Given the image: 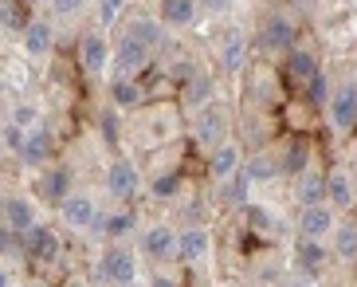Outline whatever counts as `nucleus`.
Here are the masks:
<instances>
[{
    "instance_id": "c9c22d12",
    "label": "nucleus",
    "mask_w": 357,
    "mask_h": 287,
    "mask_svg": "<svg viewBox=\"0 0 357 287\" xmlns=\"http://www.w3.org/2000/svg\"><path fill=\"white\" fill-rule=\"evenodd\" d=\"M8 122H16L20 130L40 126V107H32V103H16V107H12V115H8Z\"/></svg>"
},
{
    "instance_id": "c756f323",
    "label": "nucleus",
    "mask_w": 357,
    "mask_h": 287,
    "mask_svg": "<svg viewBox=\"0 0 357 287\" xmlns=\"http://www.w3.org/2000/svg\"><path fill=\"white\" fill-rule=\"evenodd\" d=\"M243 177L252 181V185H267V181L279 177V158H267V154H252V158H243Z\"/></svg>"
},
{
    "instance_id": "3c124183",
    "label": "nucleus",
    "mask_w": 357,
    "mask_h": 287,
    "mask_svg": "<svg viewBox=\"0 0 357 287\" xmlns=\"http://www.w3.org/2000/svg\"><path fill=\"white\" fill-rule=\"evenodd\" d=\"M354 189H357V181H354Z\"/></svg>"
},
{
    "instance_id": "b1692460",
    "label": "nucleus",
    "mask_w": 357,
    "mask_h": 287,
    "mask_svg": "<svg viewBox=\"0 0 357 287\" xmlns=\"http://www.w3.org/2000/svg\"><path fill=\"white\" fill-rule=\"evenodd\" d=\"M52 149H55L52 130H47V126H32V130H28V138H24L20 158L28 161V165H36V170H43V165H47V158H52Z\"/></svg>"
},
{
    "instance_id": "4c0bfd02",
    "label": "nucleus",
    "mask_w": 357,
    "mask_h": 287,
    "mask_svg": "<svg viewBox=\"0 0 357 287\" xmlns=\"http://www.w3.org/2000/svg\"><path fill=\"white\" fill-rule=\"evenodd\" d=\"M243 213H248V224H252L255 233H267V228L275 224V216L267 213L263 205H243Z\"/></svg>"
},
{
    "instance_id": "473e14b6",
    "label": "nucleus",
    "mask_w": 357,
    "mask_h": 287,
    "mask_svg": "<svg viewBox=\"0 0 357 287\" xmlns=\"http://www.w3.org/2000/svg\"><path fill=\"white\" fill-rule=\"evenodd\" d=\"M224 197H228L236 209H243V205H252V181L243 177V170L240 173H231L228 181H224Z\"/></svg>"
},
{
    "instance_id": "6ab92c4d",
    "label": "nucleus",
    "mask_w": 357,
    "mask_h": 287,
    "mask_svg": "<svg viewBox=\"0 0 357 287\" xmlns=\"http://www.w3.org/2000/svg\"><path fill=\"white\" fill-rule=\"evenodd\" d=\"M216 59H220V71L236 75L243 67V59H248V36L240 28H228L220 36V43H216Z\"/></svg>"
},
{
    "instance_id": "aec40b11",
    "label": "nucleus",
    "mask_w": 357,
    "mask_h": 287,
    "mask_svg": "<svg viewBox=\"0 0 357 287\" xmlns=\"http://www.w3.org/2000/svg\"><path fill=\"white\" fill-rule=\"evenodd\" d=\"M122 36H130V40L146 43V47H153V52H158L161 40H165V24H161V16H149V12H134V16L126 20V32H122Z\"/></svg>"
},
{
    "instance_id": "412c9836",
    "label": "nucleus",
    "mask_w": 357,
    "mask_h": 287,
    "mask_svg": "<svg viewBox=\"0 0 357 287\" xmlns=\"http://www.w3.org/2000/svg\"><path fill=\"white\" fill-rule=\"evenodd\" d=\"M0 221L8 224L12 233H28V228H36L40 224V213H36V201H28V197H8L4 201V209H0Z\"/></svg>"
},
{
    "instance_id": "a878e982",
    "label": "nucleus",
    "mask_w": 357,
    "mask_h": 287,
    "mask_svg": "<svg viewBox=\"0 0 357 287\" xmlns=\"http://www.w3.org/2000/svg\"><path fill=\"white\" fill-rule=\"evenodd\" d=\"M310 142L306 138H291L283 146V154H279V173H287V177H298V173L310 170Z\"/></svg>"
},
{
    "instance_id": "7c9ffc66",
    "label": "nucleus",
    "mask_w": 357,
    "mask_h": 287,
    "mask_svg": "<svg viewBox=\"0 0 357 287\" xmlns=\"http://www.w3.org/2000/svg\"><path fill=\"white\" fill-rule=\"evenodd\" d=\"M181 189H185V177H181L177 170H161V173H153V181H149V197L153 201H177L181 197Z\"/></svg>"
},
{
    "instance_id": "423d86ee",
    "label": "nucleus",
    "mask_w": 357,
    "mask_h": 287,
    "mask_svg": "<svg viewBox=\"0 0 357 287\" xmlns=\"http://www.w3.org/2000/svg\"><path fill=\"white\" fill-rule=\"evenodd\" d=\"M224 138H228V118H224V110L216 107V103L200 107L197 115H192V142H197L200 149H212V146H220Z\"/></svg>"
},
{
    "instance_id": "de8ad7c7",
    "label": "nucleus",
    "mask_w": 357,
    "mask_h": 287,
    "mask_svg": "<svg viewBox=\"0 0 357 287\" xmlns=\"http://www.w3.org/2000/svg\"><path fill=\"white\" fill-rule=\"evenodd\" d=\"M294 287H310V284H294Z\"/></svg>"
},
{
    "instance_id": "7ed1b4c3",
    "label": "nucleus",
    "mask_w": 357,
    "mask_h": 287,
    "mask_svg": "<svg viewBox=\"0 0 357 287\" xmlns=\"http://www.w3.org/2000/svg\"><path fill=\"white\" fill-rule=\"evenodd\" d=\"M326 118L337 134H349L357 126V79H346L342 87L330 91V103H326Z\"/></svg>"
},
{
    "instance_id": "a18cd8bd",
    "label": "nucleus",
    "mask_w": 357,
    "mask_h": 287,
    "mask_svg": "<svg viewBox=\"0 0 357 287\" xmlns=\"http://www.w3.org/2000/svg\"><path fill=\"white\" fill-rule=\"evenodd\" d=\"M28 287H47V284H40V279H32V284H28Z\"/></svg>"
},
{
    "instance_id": "393cba45",
    "label": "nucleus",
    "mask_w": 357,
    "mask_h": 287,
    "mask_svg": "<svg viewBox=\"0 0 357 287\" xmlns=\"http://www.w3.org/2000/svg\"><path fill=\"white\" fill-rule=\"evenodd\" d=\"M197 12H200L197 0H161V4H158L161 24H165V28H177V32L197 24Z\"/></svg>"
},
{
    "instance_id": "9b49d317",
    "label": "nucleus",
    "mask_w": 357,
    "mask_h": 287,
    "mask_svg": "<svg viewBox=\"0 0 357 287\" xmlns=\"http://www.w3.org/2000/svg\"><path fill=\"white\" fill-rule=\"evenodd\" d=\"M79 64L86 75H106V67L114 64V43H106L102 32H86L79 40Z\"/></svg>"
},
{
    "instance_id": "a211bd4d",
    "label": "nucleus",
    "mask_w": 357,
    "mask_h": 287,
    "mask_svg": "<svg viewBox=\"0 0 357 287\" xmlns=\"http://www.w3.org/2000/svg\"><path fill=\"white\" fill-rule=\"evenodd\" d=\"M106 95H110V107L137 110L142 103H146V87L137 83V75H114L110 87H106Z\"/></svg>"
},
{
    "instance_id": "72a5a7b5",
    "label": "nucleus",
    "mask_w": 357,
    "mask_h": 287,
    "mask_svg": "<svg viewBox=\"0 0 357 287\" xmlns=\"http://www.w3.org/2000/svg\"><path fill=\"white\" fill-rule=\"evenodd\" d=\"M98 130H102V142H106V146H118V142H122V122H118V107H110V110H102V115H98Z\"/></svg>"
},
{
    "instance_id": "a19ab883",
    "label": "nucleus",
    "mask_w": 357,
    "mask_h": 287,
    "mask_svg": "<svg viewBox=\"0 0 357 287\" xmlns=\"http://www.w3.org/2000/svg\"><path fill=\"white\" fill-rule=\"evenodd\" d=\"M197 4H200V8H208V12H228L236 0H197Z\"/></svg>"
},
{
    "instance_id": "ea45409f",
    "label": "nucleus",
    "mask_w": 357,
    "mask_h": 287,
    "mask_svg": "<svg viewBox=\"0 0 357 287\" xmlns=\"http://www.w3.org/2000/svg\"><path fill=\"white\" fill-rule=\"evenodd\" d=\"M122 12H126V0H98V20H102L106 28H110Z\"/></svg>"
},
{
    "instance_id": "f257e3e1",
    "label": "nucleus",
    "mask_w": 357,
    "mask_h": 287,
    "mask_svg": "<svg viewBox=\"0 0 357 287\" xmlns=\"http://www.w3.org/2000/svg\"><path fill=\"white\" fill-rule=\"evenodd\" d=\"M294 43H298V20L287 12H267L259 24V36H255V47L263 55H287Z\"/></svg>"
},
{
    "instance_id": "37998d69",
    "label": "nucleus",
    "mask_w": 357,
    "mask_h": 287,
    "mask_svg": "<svg viewBox=\"0 0 357 287\" xmlns=\"http://www.w3.org/2000/svg\"><path fill=\"white\" fill-rule=\"evenodd\" d=\"M149 287H173V284H169V279L161 276V279H153V284H149Z\"/></svg>"
},
{
    "instance_id": "79ce46f5",
    "label": "nucleus",
    "mask_w": 357,
    "mask_h": 287,
    "mask_svg": "<svg viewBox=\"0 0 357 287\" xmlns=\"http://www.w3.org/2000/svg\"><path fill=\"white\" fill-rule=\"evenodd\" d=\"M0 287H12V272H8V267H0Z\"/></svg>"
},
{
    "instance_id": "f3484780",
    "label": "nucleus",
    "mask_w": 357,
    "mask_h": 287,
    "mask_svg": "<svg viewBox=\"0 0 357 287\" xmlns=\"http://www.w3.org/2000/svg\"><path fill=\"white\" fill-rule=\"evenodd\" d=\"M322 71V64H318V55L310 52V47H303V43H294L291 52H287V59H283V75L291 79L294 87H306L314 75Z\"/></svg>"
},
{
    "instance_id": "c03bdc74",
    "label": "nucleus",
    "mask_w": 357,
    "mask_h": 287,
    "mask_svg": "<svg viewBox=\"0 0 357 287\" xmlns=\"http://www.w3.org/2000/svg\"><path fill=\"white\" fill-rule=\"evenodd\" d=\"M63 287H83V284H79V279H67V284Z\"/></svg>"
},
{
    "instance_id": "1a4fd4ad",
    "label": "nucleus",
    "mask_w": 357,
    "mask_h": 287,
    "mask_svg": "<svg viewBox=\"0 0 357 287\" xmlns=\"http://www.w3.org/2000/svg\"><path fill=\"white\" fill-rule=\"evenodd\" d=\"M20 47L28 59H47L55 52V24L47 16H32L28 28L20 32Z\"/></svg>"
},
{
    "instance_id": "f03ea898",
    "label": "nucleus",
    "mask_w": 357,
    "mask_h": 287,
    "mask_svg": "<svg viewBox=\"0 0 357 287\" xmlns=\"http://www.w3.org/2000/svg\"><path fill=\"white\" fill-rule=\"evenodd\" d=\"M98 279L110 287H134L137 284V252L126 244H106V252L98 256Z\"/></svg>"
},
{
    "instance_id": "20e7f679",
    "label": "nucleus",
    "mask_w": 357,
    "mask_h": 287,
    "mask_svg": "<svg viewBox=\"0 0 357 287\" xmlns=\"http://www.w3.org/2000/svg\"><path fill=\"white\" fill-rule=\"evenodd\" d=\"M142 256H149L153 264L181 260V233L173 224H149L146 233H142Z\"/></svg>"
},
{
    "instance_id": "09e8293b",
    "label": "nucleus",
    "mask_w": 357,
    "mask_h": 287,
    "mask_svg": "<svg viewBox=\"0 0 357 287\" xmlns=\"http://www.w3.org/2000/svg\"><path fill=\"white\" fill-rule=\"evenodd\" d=\"M134 287H149V284H134Z\"/></svg>"
},
{
    "instance_id": "ddd939ff",
    "label": "nucleus",
    "mask_w": 357,
    "mask_h": 287,
    "mask_svg": "<svg viewBox=\"0 0 357 287\" xmlns=\"http://www.w3.org/2000/svg\"><path fill=\"white\" fill-rule=\"evenodd\" d=\"M212 98H216V79L208 71H189L181 79V107L185 110L197 115L200 107H208Z\"/></svg>"
},
{
    "instance_id": "e433bc0d",
    "label": "nucleus",
    "mask_w": 357,
    "mask_h": 287,
    "mask_svg": "<svg viewBox=\"0 0 357 287\" xmlns=\"http://www.w3.org/2000/svg\"><path fill=\"white\" fill-rule=\"evenodd\" d=\"M24 138H28V130H20L16 122H4V130H0V142H4V149L20 154V149H24Z\"/></svg>"
},
{
    "instance_id": "4be33fe9",
    "label": "nucleus",
    "mask_w": 357,
    "mask_h": 287,
    "mask_svg": "<svg viewBox=\"0 0 357 287\" xmlns=\"http://www.w3.org/2000/svg\"><path fill=\"white\" fill-rule=\"evenodd\" d=\"M208 252H212V233L204 224L181 228V260L185 264H200V260H208Z\"/></svg>"
},
{
    "instance_id": "cd10ccee",
    "label": "nucleus",
    "mask_w": 357,
    "mask_h": 287,
    "mask_svg": "<svg viewBox=\"0 0 357 287\" xmlns=\"http://www.w3.org/2000/svg\"><path fill=\"white\" fill-rule=\"evenodd\" d=\"M294 197H298V205L326 201V173H318V170L298 173V177H294Z\"/></svg>"
},
{
    "instance_id": "49530a36",
    "label": "nucleus",
    "mask_w": 357,
    "mask_h": 287,
    "mask_svg": "<svg viewBox=\"0 0 357 287\" xmlns=\"http://www.w3.org/2000/svg\"><path fill=\"white\" fill-rule=\"evenodd\" d=\"M4 201H8V197H4V193H0V209H4Z\"/></svg>"
},
{
    "instance_id": "f8f14e48",
    "label": "nucleus",
    "mask_w": 357,
    "mask_h": 287,
    "mask_svg": "<svg viewBox=\"0 0 357 287\" xmlns=\"http://www.w3.org/2000/svg\"><path fill=\"white\" fill-rule=\"evenodd\" d=\"M291 264H294V276H310V279H314L318 272L326 267V240H314V236H294Z\"/></svg>"
},
{
    "instance_id": "4468645a",
    "label": "nucleus",
    "mask_w": 357,
    "mask_h": 287,
    "mask_svg": "<svg viewBox=\"0 0 357 287\" xmlns=\"http://www.w3.org/2000/svg\"><path fill=\"white\" fill-rule=\"evenodd\" d=\"M149 59H153V47H146V43L130 40V36H122V40L114 43V71L118 75H142L149 67Z\"/></svg>"
},
{
    "instance_id": "5701e85b",
    "label": "nucleus",
    "mask_w": 357,
    "mask_h": 287,
    "mask_svg": "<svg viewBox=\"0 0 357 287\" xmlns=\"http://www.w3.org/2000/svg\"><path fill=\"white\" fill-rule=\"evenodd\" d=\"M326 201L334 205V209H354L357 205V189H354V177L346 170H330L326 173Z\"/></svg>"
},
{
    "instance_id": "2f4dec72",
    "label": "nucleus",
    "mask_w": 357,
    "mask_h": 287,
    "mask_svg": "<svg viewBox=\"0 0 357 287\" xmlns=\"http://www.w3.org/2000/svg\"><path fill=\"white\" fill-rule=\"evenodd\" d=\"M334 256L346 260V264L357 260V221H342L334 228Z\"/></svg>"
},
{
    "instance_id": "bb28decb",
    "label": "nucleus",
    "mask_w": 357,
    "mask_h": 287,
    "mask_svg": "<svg viewBox=\"0 0 357 287\" xmlns=\"http://www.w3.org/2000/svg\"><path fill=\"white\" fill-rule=\"evenodd\" d=\"M137 228V216L126 213V209H118V213H98L95 221V233L106 236V240H122V236H130Z\"/></svg>"
},
{
    "instance_id": "6e6552de",
    "label": "nucleus",
    "mask_w": 357,
    "mask_h": 287,
    "mask_svg": "<svg viewBox=\"0 0 357 287\" xmlns=\"http://www.w3.org/2000/svg\"><path fill=\"white\" fill-rule=\"evenodd\" d=\"M71 193H75V181H71V170H67V165H43L40 177H36V197H40V201L59 209Z\"/></svg>"
},
{
    "instance_id": "2eb2a0df",
    "label": "nucleus",
    "mask_w": 357,
    "mask_h": 287,
    "mask_svg": "<svg viewBox=\"0 0 357 287\" xmlns=\"http://www.w3.org/2000/svg\"><path fill=\"white\" fill-rule=\"evenodd\" d=\"M59 216H63L67 228H75V233H83V228H95L98 221V205L91 193H71L63 205H59Z\"/></svg>"
},
{
    "instance_id": "f704fd0d",
    "label": "nucleus",
    "mask_w": 357,
    "mask_h": 287,
    "mask_svg": "<svg viewBox=\"0 0 357 287\" xmlns=\"http://www.w3.org/2000/svg\"><path fill=\"white\" fill-rule=\"evenodd\" d=\"M330 91H334V87H330V79L318 71L314 79L306 83V103H310V107H326V103H330Z\"/></svg>"
},
{
    "instance_id": "dca6fc26",
    "label": "nucleus",
    "mask_w": 357,
    "mask_h": 287,
    "mask_svg": "<svg viewBox=\"0 0 357 287\" xmlns=\"http://www.w3.org/2000/svg\"><path fill=\"white\" fill-rule=\"evenodd\" d=\"M240 165H243L240 142L224 138L220 146H212V149H208V177H212V181H220V185H224L231 173H240Z\"/></svg>"
},
{
    "instance_id": "603ef678",
    "label": "nucleus",
    "mask_w": 357,
    "mask_h": 287,
    "mask_svg": "<svg viewBox=\"0 0 357 287\" xmlns=\"http://www.w3.org/2000/svg\"><path fill=\"white\" fill-rule=\"evenodd\" d=\"M0 32H4V28H0Z\"/></svg>"
},
{
    "instance_id": "c85d7f7f",
    "label": "nucleus",
    "mask_w": 357,
    "mask_h": 287,
    "mask_svg": "<svg viewBox=\"0 0 357 287\" xmlns=\"http://www.w3.org/2000/svg\"><path fill=\"white\" fill-rule=\"evenodd\" d=\"M32 20V4L28 0H0V28L4 32H16L20 36Z\"/></svg>"
},
{
    "instance_id": "9d476101",
    "label": "nucleus",
    "mask_w": 357,
    "mask_h": 287,
    "mask_svg": "<svg viewBox=\"0 0 357 287\" xmlns=\"http://www.w3.org/2000/svg\"><path fill=\"white\" fill-rule=\"evenodd\" d=\"M334 228H337V209L330 201L303 205V213H298V236L326 240V236H334Z\"/></svg>"
},
{
    "instance_id": "8fccbe9b",
    "label": "nucleus",
    "mask_w": 357,
    "mask_h": 287,
    "mask_svg": "<svg viewBox=\"0 0 357 287\" xmlns=\"http://www.w3.org/2000/svg\"><path fill=\"white\" fill-rule=\"evenodd\" d=\"M28 4H40V0H28Z\"/></svg>"
},
{
    "instance_id": "39448f33",
    "label": "nucleus",
    "mask_w": 357,
    "mask_h": 287,
    "mask_svg": "<svg viewBox=\"0 0 357 287\" xmlns=\"http://www.w3.org/2000/svg\"><path fill=\"white\" fill-rule=\"evenodd\" d=\"M106 197H114V201H130L137 189H142V173H137V165L130 158H114L106 161Z\"/></svg>"
},
{
    "instance_id": "0eeeda50",
    "label": "nucleus",
    "mask_w": 357,
    "mask_h": 287,
    "mask_svg": "<svg viewBox=\"0 0 357 287\" xmlns=\"http://www.w3.org/2000/svg\"><path fill=\"white\" fill-rule=\"evenodd\" d=\"M24 256H28L32 264H55V260L63 256V240H59V233H55V228L36 224V228H28V233H24Z\"/></svg>"
},
{
    "instance_id": "58836bf2",
    "label": "nucleus",
    "mask_w": 357,
    "mask_h": 287,
    "mask_svg": "<svg viewBox=\"0 0 357 287\" xmlns=\"http://www.w3.org/2000/svg\"><path fill=\"white\" fill-rule=\"evenodd\" d=\"M47 4H52V16H59V20H75L86 8V0H47Z\"/></svg>"
}]
</instances>
